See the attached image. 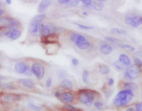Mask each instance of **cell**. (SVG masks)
Returning a JSON list of instances; mask_svg holds the SVG:
<instances>
[{"label": "cell", "instance_id": "41", "mask_svg": "<svg viewBox=\"0 0 142 111\" xmlns=\"http://www.w3.org/2000/svg\"><path fill=\"white\" fill-rule=\"evenodd\" d=\"M114 82V81L113 80V79L112 78H110L108 81L107 85H108L109 86H112L113 85Z\"/></svg>", "mask_w": 142, "mask_h": 111}, {"label": "cell", "instance_id": "33", "mask_svg": "<svg viewBox=\"0 0 142 111\" xmlns=\"http://www.w3.org/2000/svg\"><path fill=\"white\" fill-rule=\"evenodd\" d=\"M76 25H77L79 27L81 28L82 29H86V30H89V29H93V27L90 26H87V25H84L78 23H75Z\"/></svg>", "mask_w": 142, "mask_h": 111}, {"label": "cell", "instance_id": "36", "mask_svg": "<svg viewBox=\"0 0 142 111\" xmlns=\"http://www.w3.org/2000/svg\"><path fill=\"white\" fill-rule=\"evenodd\" d=\"M94 105L97 108H101L103 105V103L101 102H99V101H97L94 102Z\"/></svg>", "mask_w": 142, "mask_h": 111}, {"label": "cell", "instance_id": "19", "mask_svg": "<svg viewBox=\"0 0 142 111\" xmlns=\"http://www.w3.org/2000/svg\"><path fill=\"white\" fill-rule=\"evenodd\" d=\"M125 89H130L131 90H136L138 89L137 85L134 82H128L125 83L123 85Z\"/></svg>", "mask_w": 142, "mask_h": 111}, {"label": "cell", "instance_id": "37", "mask_svg": "<svg viewBox=\"0 0 142 111\" xmlns=\"http://www.w3.org/2000/svg\"><path fill=\"white\" fill-rule=\"evenodd\" d=\"M33 74V73L32 71L29 67H28V68L27 69L26 71L24 73V74H25L26 75L29 76L32 75Z\"/></svg>", "mask_w": 142, "mask_h": 111}, {"label": "cell", "instance_id": "30", "mask_svg": "<svg viewBox=\"0 0 142 111\" xmlns=\"http://www.w3.org/2000/svg\"><path fill=\"white\" fill-rule=\"evenodd\" d=\"M105 39L109 43H116L119 41L118 40L113 37H106L105 38Z\"/></svg>", "mask_w": 142, "mask_h": 111}, {"label": "cell", "instance_id": "20", "mask_svg": "<svg viewBox=\"0 0 142 111\" xmlns=\"http://www.w3.org/2000/svg\"><path fill=\"white\" fill-rule=\"evenodd\" d=\"M12 19V18L9 16H4L0 19V25L7 27Z\"/></svg>", "mask_w": 142, "mask_h": 111}, {"label": "cell", "instance_id": "18", "mask_svg": "<svg viewBox=\"0 0 142 111\" xmlns=\"http://www.w3.org/2000/svg\"><path fill=\"white\" fill-rule=\"evenodd\" d=\"M60 86L61 87L66 89H71L73 87V83L68 79H65L60 83Z\"/></svg>", "mask_w": 142, "mask_h": 111}, {"label": "cell", "instance_id": "24", "mask_svg": "<svg viewBox=\"0 0 142 111\" xmlns=\"http://www.w3.org/2000/svg\"><path fill=\"white\" fill-rule=\"evenodd\" d=\"M113 34H118L120 35H124L127 33V31L124 29H119L118 28H113L111 30Z\"/></svg>", "mask_w": 142, "mask_h": 111}, {"label": "cell", "instance_id": "35", "mask_svg": "<svg viewBox=\"0 0 142 111\" xmlns=\"http://www.w3.org/2000/svg\"><path fill=\"white\" fill-rule=\"evenodd\" d=\"M135 111H142V103H137L135 105Z\"/></svg>", "mask_w": 142, "mask_h": 111}, {"label": "cell", "instance_id": "31", "mask_svg": "<svg viewBox=\"0 0 142 111\" xmlns=\"http://www.w3.org/2000/svg\"><path fill=\"white\" fill-rule=\"evenodd\" d=\"M120 47H121L122 48L124 49H128L129 50H130L131 51H134L135 50V48L133 47V46H131L128 45V44H120Z\"/></svg>", "mask_w": 142, "mask_h": 111}, {"label": "cell", "instance_id": "28", "mask_svg": "<svg viewBox=\"0 0 142 111\" xmlns=\"http://www.w3.org/2000/svg\"><path fill=\"white\" fill-rule=\"evenodd\" d=\"M28 106L30 109H32L33 110L35 111H41L42 110V108L40 106H38L36 105L35 104L33 103H29L28 104Z\"/></svg>", "mask_w": 142, "mask_h": 111}, {"label": "cell", "instance_id": "42", "mask_svg": "<svg viewBox=\"0 0 142 111\" xmlns=\"http://www.w3.org/2000/svg\"><path fill=\"white\" fill-rule=\"evenodd\" d=\"M58 1L59 4H64L68 2L70 0H58Z\"/></svg>", "mask_w": 142, "mask_h": 111}, {"label": "cell", "instance_id": "6", "mask_svg": "<svg viewBox=\"0 0 142 111\" xmlns=\"http://www.w3.org/2000/svg\"><path fill=\"white\" fill-rule=\"evenodd\" d=\"M32 72L38 79H41L45 75V70L43 66L39 63H35L31 66Z\"/></svg>", "mask_w": 142, "mask_h": 111}, {"label": "cell", "instance_id": "51", "mask_svg": "<svg viewBox=\"0 0 142 111\" xmlns=\"http://www.w3.org/2000/svg\"><path fill=\"white\" fill-rule=\"evenodd\" d=\"M1 4L0 3V7H1Z\"/></svg>", "mask_w": 142, "mask_h": 111}, {"label": "cell", "instance_id": "34", "mask_svg": "<svg viewBox=\"0 0 142 111\" xmlns=\"http://www.w3.org/2000/svg\"><path fill=\"white\" fill-rule=\"evenodd\" d=\"M134 61L135 63V65H136L137 66H138L140 68H141L142 67V61L140 59H139L137 58H134Z\"/></svg>", "mask_w": 142, "mask_h": 111}, {"label": "cell", "instance_id": "12", "mask_svg": "<svg viewBox=\"0 0 142 111\" xmlns=\"http://www.w3.org/2000/svg\"><path fill=\"white\" fill-rule=\"evenodd\" d=\"M19 83L25 88L31 89L34 88V83L32 80L30 79H21L19 81Z\"/></svg>", "mask_w": 142, "mask_h": 111}, {"label": "cell", "instance_id": "50", "mask_svg": "<svg viewBox=\"0 0 142 111\" xmlns=\"http://www.w3.org/2000/svg\"><path fill=\"white\" fill-rule=\"evenodd\" d=\"M1 58V54H0V59Z\"/></svg>", "mask_w": 142, "mask_h": 111}, {"label": "cell", "instance_id": "3", "mask_svg": "<svg viewBox=\"0 0 142 111\" xmlns=\"http://www.w3.org/2000/svg\"><path fill=\"white\" fill-rule=\"evenodd\" d=\"M71 39L81 50H86L90 46V44L85 37L77 33H73L71 35Z\"/></svg>", "mask_w": 142, "mask_h": 111}, {"label": "cell", "instance_id": "38", "mask_svg": "<svg viewBox=\"0 0 142 111\" xmlns=\"http://www.w3.org/2000/svg\"><path fill=\"white\" fill-rule=\"evenodd\" d=\"M52 80L51 79V78H49L47 81H46V87H47V88H50V87L51 86V85H52Z\"/></svg>", "mask_w": 142, "mask_h": 111}, {"label": "cell", "instance_id": "47", "mask_svg": "<svg viewBox=\"0 0 142 111\" xmlns=\"http://www.w3.org/2000/svg\"><path fill=\"white\" fill-rule=\"evenodd\" d=\"M3 14V11L1 9H0V16H1Z\"/></svg>", "mask_w": 142, "mask_h": 111}, {"label": "cell", "instance_id": "48", "mask_svg": "<svg viewBox=\"0 0 142 111\" xmlns=\"http://www.w3.org/2000/svg\"><path fill=\"white\" fill-rule=\"evenodd\" d=\"M99 1H101V2H105V1H107L108 0H98Z\"/></svg>", "mask_w": 142, "mask_h": 111}, {"label": "cell", "instance_id": "40", "mask_svg": "<svg viewBox=\"0 0 142 111\" xmlns=\"http://www.w3.org/2000/svg\"><path fill=\"white\" fill-rule=\"evenodd\" d=\"M72 63L73 64V65H75V66H77L79 64L78 61L77 60V59H72Z\"/></svg>", "mask_w": 142, "mask_h": 111}, {"label": "cell", "instance_id": "10", "mask_svg": "<svg viewBox=\"0 0 142 111\" xmlns=\"http://www.w3.org/2000/svg\"><path fill=\"white\" fill-rule=\"evenodd\" d=\"M4 34L8 37H9L10 39L12 40L17 39L21 36V31L17 29L13 31H5Z\"/></svg>", "mask_w": 142, "mask_h": 111}, {"label": "cell", "instance_id": "8", "mask_svg": "<svg viewBox=\"0 0 142 111\" xmlns=\"http://www.w3.org/2000/svg\"><path fill=\"white\" fill-rule=\"evenodd\" d=\"M60 100L61 102L65 104H69L73 101L74 96L71 93L65 92L60 94Z\"/></svg>", "mask_w": 142, "mask_h": 111}, {"label": "cell", "instance_id": "45", "mask_svg": "<svg viewBox=\"0 0 142 111\" xmlns=\"http://www.w3.org/2000/svg\"><path fill=\"white\" fill-rule=\"evenodd\" d=\"M134 109L133 107H130L128 108V109H127L126 111H133Z\"/></svg>", "mask_w": 142, "mask_h": 111}, {"label": "cell", "instance_id": "52", "mask_svg": "<svg viewBox=\"0 0 142 111\" xmlns=\"http://www.w3.org/2000/svg\"><path fill=\"white\" fill-rule=\"evenodd\" d=\"M91 1H92V0H91Z\"/></svg>", "mask_w": 142, "mask_h": 111}, {"label": "cell", "instance_id": "21", "mask_svg": "<svg viewBox=\"0 0 142 111\" xmlns=\"http://www.w3.org/2000/svg\"><path fill=\"white\" fill-rule=\"evenodd\" d=\"M0 88L4 89H16L14 85L10 84L3 82H0Z\"/></svg>", "mask_w": 142, "mask_h": 111}, {"label": "cell", "instance_id": "2", "mask_svg": "<svg viewBox=\"0 0 142 111\" xmlns=\"http://www.w3.org/2000/svg\"><path fill=\"white\" fill-rule=\"evenodd\" d=\"M95 91L90 89H82L78 92L79 99L83 104L88 106L92 105L93 102Z\"/></svg>", "mask_w": 142, "mask_h": 111}, {"label": "cell", "instance_id": "26", "mask_svg": "<svg viewBox=\"0 0 142 111\" xmlns=\"http://www.w3.org/2000/svg\"><path fill=\"white\" fill-rule=\"evenodd\" d=\"M114 65L116 68L119 70H124L126 67V66L123 64L119 60L115 62L114 63Z\"/></svg>", "mask_w": 142, "mask_h": 111}, {"label": "cell", "instance_id": "11", "mask_svg": "<svg viewBox=\"0 0 142 111\" xmlns=\"http://www.w3.org/2000/svg\"><path fill=\"white\" fill-rule=\"evenodd\" d=\"M28 67V66L24 63L19 62L15 66V70L18 73L24 74Z\"/></svg>", "mask_w": 142, "mask_h": 111}, {"label": "cell", "instance_id": "16", "mask_svg": "<svg viewBox=\"0 0 142 111\" xmlns=\"http://www.w3.org/2000/svg\"><path fill=\"white\" fill-rule=\"evenodd\" d=\"M100 51L103 54L108 55L111 53L113 48L111 46L107 44H103L100 47Z\"/></svg>", "mask_w": 142, "mask_h": 111}, {"label": "cell", "instance_id": "4", "mask_svg": "<svg viewBox=\"0 0 142 111\" xmlns=\"http://www.w3.org/2000/svg\"><path fill=\"white\" fill-rule=\"evenodd\" d=\"M140 68L133 64L128 66L124 72V77L127 80L133 81L139 77L141 74Z\"/></svg>", "mask_w": 142, "mask_h": 111}, {"label": "cell", "instance_id": "14", "mask_svg": "<svg viewBox=\"0 0 142 111\" xmlns=\"http://www.w3.org/2000/svg\"><path fill=\"white\" fill-rule=\"evenodd\" d=\"M118 60L126 66H129L131 65V59L127 55L124 53H122L120 55Z\"/></svg>", "mask_w": 142, "mask_h": 111}, {"label": "cell", "instance_id": "27", "mask_svg": "<svg viewBox=\"0 0 142 111\" xmlns=\"http://www.w3.org/2000/svg\"><path fill=\"white\" fill-rule=\"evenodd\" d=\"M79 0H70L68 2L66 3V6L68 7H75L78 5Z\"/></svg>", "mask_w": 142, "mask_h": 111}, {"label": "cell", "instance_id": "22", "mask_svg": "<svg viewBox=\"0 0 142 111\" xmlns=\"http://www.w3.org/2000/svg\"><path fill=\"white\" fill-rule=\"evenodd\" d=\"M88 6L96 10H102L104 7V5L103 4H101V3H94L93 4H92V3L90 5Z\"/></svg>", "mask_w": 142, "mask_h": 111}, {"label": "cell", "instance_id": "46", "mask_svg": "<svg viewBox=\"0 0 142 111\" xmlns=\"http://www.w3.org/2000/svg\"><path fill=\"white\" fill-rule=\"evenodd\" d=\"M6 2L8 4H10L11 3V0H6Z\"/></svg>", "mask_w": 142, "mask_h": 111}, {"label": "cell", "instance_id": "9", "mask_svg": "<svg viewBox=\"0 0 142 111\" xmlns=\"http://www.w3.org/2000/svg\"><path fill=\"white\" fill-rule=\"evenodd\" d=\"M142 23V16L138 15H133L130 21L129 25L133 27H137L141 25Z\"/></svg>", "mask_w": 142, "mask_h": 111}, {"label": "cell", "instance_id": "23", "mask_svg": "<svg viewBox=\"0 0 142 111\" xmlns=\"http://www.w3.org/2000/svg\"><path fill=\"white\" fill-rule=\"evenodd\" d=\"M99 71L101 74L103 75L107 74L110 72V70L106 65H102L100 66Z\"/></svg>", "mask_w": 142, "mask_h": 111}, {"label": "cell", "instance_id": "15", "mask_svg": "<svg viewBox=\"0 0 142 111\" xmlns=\"http://www.w3.org/2000/svg\"><path fill=\"white\" fill-rule=\"evenodd\" d=\"M20 26V23L15 19H12L10 23L7 25V29L9 31H13L17 29Z\"/></svg>", "mask_w": 142, "mask_h": 111}, {"label": "cell", "instance_id": "43", "mask_svg": "<svg viewBox=\"0 0 142 111\" xmlns=\"http://www.w3.org/2000/svg\"><path fill=\"white\" fill-rule=\"evenodd\" d=\"M54 96H55L56 97V98L60 97V92H59V91H56V92L55 93Z\"/></svg>", "mask_w": 142, "mask_h": 111}, {"label": "cell", "instance_id": "29", "mask_svg": "<svg viewBox=\"0 0 142 111\" xmlns=\"http://www.w3.org/2000/svg\"><path fill=\"white\" fill-rule=\"evenodd\" d=\"M65 109L68 111H83L81 109L77 108L69 104H67L65 106Z\"/></svg>", "mask_w": 142, "mask_h": 111}, {"label": "cell", "instance_id": "7", "mask_svg": "<svg viewBox=\"0 0 142 111\" xmlns=\"http://www.w3.org/2000/svg\"><path fill=\"white\" fill-rule=\"evenodd\" d=\"M41 26V22L33 19L29 25V31L34 36H39L40 35Z\"/></svg>", "mask_w": 142, "mask_h": 111}, {"label": "cell", "instance_id": "17", "mask_svg": "<svg viewBox=\"0 0 142 111\" xmlns=\"http://www.w3.org/2000/svg\"><path fill=\"white\" fill-rule=\"evenodd\" d=\"M51 4L50 0H43L38 6V11L40 13L44 11Z\"/></svg>", "mask_w": 142, "mask_h": 111}, {"label": "cell", "instance_id": "39", "mask_svg": "<svg viewBox=\"0 0 142 111\" xmlns=\"http://www.w3.org/2000/svg\"><path fill=\"white\" fill-rule=\"evenodd\" d=\"M79 1H81L87 6L90 5L92 3V1L91 0H79Z\"/></svg>", "mask_w": 142, "mask_h": 111}, {"label": "cell", "instance_id": "5", "mask_svg": "<svg viewBox=\"0 0 142 111\" xmlns=\"http://www.w3.org/2000/svg\"><path fill=\"white\" fill-rule=\"evenodd\" d=\"M57 28L54 25L51 23L41 25L40 35L41 36H47L56 34Z\"/></svg>", "mask_w": 142, "mask_h": 111}, {"label": "cell", "instance_id": "32", "mask_svg": "<svg viewBox=\"0 0 142 111\" xmlns=\"http://www.w3.org/2000/svg\"><path fill=\"white\" fill-rule=\"evenodd\" d=\"M45 17V15L44 14H39L34 17L33 19V20L41 22L44 19Z\"/></svg>", "mask_w": 142, "mask_h": 111}, {"label": "cell", "instance_id": "44", "mask_svg": "<svg viewBox=\"0 0 142 111\" xmlns=\"http://www.w3.org/2000/svg\"><path fill=\"white\" fill-rule=\"evenodd\" d=\"M6 79V78L5 77V76L0 75V81L4 80Z\"/></svg>", "mask_w": 142, "mask_h": 111}, {"label": "cell", "instance_id": "13", "mask_svg": "<svg viewBox=\"0 0 142 111\" xmlns=\"http://www.w3.org/2000/svg\"><path fill=\"white\" fill-rule=\"evenodd\" d=\"M21 99V98L20 95H18L17 94H10L5 96L4 98V100L7 102H18L20 101Z\"/></svg>", "mask_w": 142, "mask_h": 111}, {"label": "cell", "instance_id": "49", "mask_svg": "<svg viewBox=\"0 0 142 111\" xmlns=\"http://www.w3.org/2000/svg\"><path fill=\"white\" fill-rule=\"evenodd\" d=\"M83 14L85 16H87L88 15V13H87V12H83Z\"/></svg>", "mask_w": 142, "mask_h": 111}, {"label": "cell", "instance_id": "53", "mask_svg": "<svg viewBox=\"0 0 142 111\" xmlns=\"http://www.w3.org/2000/svg\"></svg>", "mask_w": 142, "mask_h": 111}, {"label": "cell", "instance_id": "25", "mask_svg": "<svg viewBox=\"0 0 142 111\" xmlns=\"http://www.w3.org/2000/svg\"><path fill=\"white\" fill-rule=\"evenodd\" d=\"M89 75V72L88 71H85L82 74V80L83 82L87 85H88L89 83V81H88Z\"/></svg>", "mask_w": 142, "mask_h": 111}, {"label": "cell", "instance_id": "1", "mask_svg": "<svg viewBox=\"0 0 142 111\" xmlns=\"http://www.w3.org/2000/svg\"><path fill=\"white\" fill-rule=\"evenodd\" d=\"M134 96L133 91L124 89L119 91L113 100V104L118 107L124 106L131 102Z\"/></svg>", "mask_w": 142, "mask_h": 111}]
</instances>
